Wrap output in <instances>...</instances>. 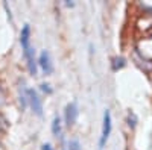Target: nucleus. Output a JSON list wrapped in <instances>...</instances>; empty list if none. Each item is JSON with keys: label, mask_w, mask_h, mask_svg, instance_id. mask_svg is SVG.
<instances>
[{"label": "nucleus", "mask_w": 152, "mask_h": 150, "mask_svg": "<svg viewBox=\"0 0 152 150\" xmlns=\"http://www.w3.org/2000/svg\"><path fill=\"white\" fill-rule=\"evenodd\" d=\"M111 128H113L111 112H110V109H105L104 111V120H102V132H100V140H99V150H104L110 135H111Z\"/></svg>", "instance_id": "obj_1"}, {"label": "nucleus", "mask_w": 152, "mask_h": 150, "mask_svg": "<svg viewBox=\"0 0 152 150\" xmlns=\"http://www.w3.org/2000/svg\"><path fill=\"white\" fill-rule=\"evenodd\" d=\"M28 103L31 105L32 111L35 112L38 117L43 115V103H41V99H40V96L37 94V91L32 90V88H28Z\"/></svg>", "instance_id": "obj_2"}, {"label": "nucleus", "mask_w": 152, "mask_h": 150, "mask_svg": "<svg viewBox=\"0 0 152 150\" xmlns=\"http://www.w3.org/2000/svg\"><path fill=\"white\" fill-rule=\"evenodd\" d=\"M78 114H79V108H78V103L76 102H70L67 103L66 106V111H64V118H66V124L70 128L76 123V118H78Z\"/></svg>", "instance_id": "obj_3"}, {"label": "nucleus", "mask_w": 152, "mask_h": 150, "mask_svg": "<svg viewBox=\"0 0 152 150\" xmlns=\"http://www.w3.org/2000/svg\"><path fill=\"white\" fill-rule=\"evenodd\" d=\"M38 65L41 67V70L46 73V74H50L53 71V65H52V59H50V55L47 50H43L38 56Z\"/></svg>", "instance_id": "obj_4"}, {"label": "nucleus", "mask_w": 152, "mask_h": 150, "mask_svg": "<svg viewBox=\"0 0 152 150\" xmlns=\"http://www.w3.org/2000/svg\"><path fill=\"white\" fill-rule=\"evenodd\" d=\"M31 26L29 24H24L21 32H20V44L23 49V53H26L28 50L31 49Z\"/></svg>", "instance_id": "obj_5"}, {"label": "nucleus", "mask_w": 152, "mask_h": 150, "mask_svg": "<svg viewBox=\"0 0 152 150\" xmlns=\"http://www.w3.org/2000/svg\"><path fill=\"white\" fill-rule=\"evenodd\" d=\"M24 58L28 61V68L31 71V74H37V61H35V50L31 47L26 53H24Z\"/></svg>", "instance_id": "obj_6"}, {"label": "nucleus", "mask_w": 152, "mask_h": 150, "mask_svg": "<svg viewBox=\"0 0 152 150\" xmlns=\"http://www.w3.org/2000/svg\"><path fill=\"white\" fill-rule=\"evenodd\" d=\"M61 130H62V128H61V118L56 115L53 118V121H52V133L58 138V136H61Z\"/></svg>", "instance_id": "obj_7"}, {"label": "nucleus", "mask_w": 152, "mask_h": 150, "mask_svg": "<svg viewBox=\"0 0 152 150\" xmlns=\"http://www.w3.org/2000/svg\"><path fill=\"white\" fill-rule=\"evenodd\" d=\"M20 103H21V108L28 106V88L26 86L20 88Z\"/></svg>", "instance_id": "obj_8"}, {"label": "nucleus", "mask_w": 152, "mask_h": 150, "mask_svg": "<svg viewBox=\"0 0 152 150\" xmlns=\"http://www.w3.org/2000/svg\"><path fill=\"white\" fill-rule=\"evenodd\" d=\"M125 65H126L125 58L120 56V58H114V59H113V70H116V71H117L119 68H123Z\"/></svg>", "instance_id": "obj_9"}, {"label": "nucleus", "mask_w": 152, "mask_h": 150, "mask_svg": "<svg viewBox=\"0 0 152 150\" xmlns=\"http://www.w3.org/2000/svg\"><path fill=\"white\" fill-rule=\"evenodd\" d=\"M67 150H81V144L78 140H70L67 144Z\"/></svg>", "instance_id": "obj_10"}, {"label": "nucleus", "mask_w": 152, "mask_h": 150, "mask_svg": "<svg viewBox=\"0 0 152 150\" xmlns=\"http://www.w3.org/2000/svg\"><path fill=\"white\" fill-rule=\"evenodd\" d=\"M135 123H137L135 114H134V112H129V114H128V126H129L131 129H134V128H135Z\"/></svg>", "instance_id": "obj_11"}, {"label": "nucleus", "mask_w": 152, "mask_h": 150, "mask_svg": "<svg viewBox=\"0 0 152 150\" xmlns=\"http://www.w3.org/2000/svg\"><path fill=\"white\" fill-rule=\"evenodd\" d=\"M5 128H6V120H5L2 115H0V132H3Z\"/></svg>", "instance_id": "obj_12"}, {"label": "nucleus", "mask_w": 152, "mask_h": 150, "mask_svg": "<svg viewBox=\"0 0 152 150\" xmlns=\"http://www.w3.org/2000/svg\"><path fill=\"white\" fill-rule=\"evenodd\" d=\"M41 90H43L44 93H49V94L52 93V90H50V88H49V85H46V83H43V85H41Z\"/></svg>", "instance_id": "obj_13"}, {"label": "nucleus", "mask_w": 152, "mask_h": 150, "mask_svg": "<svg viewBox=\"0 0 152 150\" xmlns=\"http://www.w3.org/2000/svg\"><path fill=\"white\" fill-rule=\"evenodd\" d=\"M41 150H53V149H52V146H50V144H43L41 146Z\"/></svg>", "instance_id": "obj_14"}]
</instances>
